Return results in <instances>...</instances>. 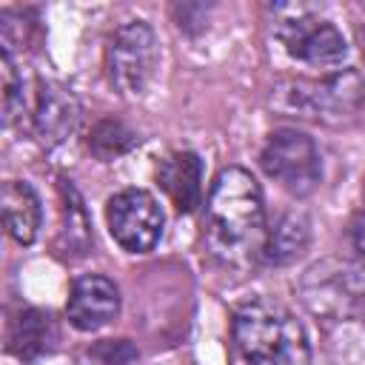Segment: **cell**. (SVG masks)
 <instances>
[{
  "label": "cell",
  "instance_id": "13",
  "mask_svg": "<svg viewBox=\"0 0 365 365\" xmlns=\"http://www.w3.org/2000/svg\"><path fill=\"white\" fill-rule=\"evenodd\" d=\"M3 222L14 242L31 245L37 240L43 208L37 191L23 180H9L3 185Z\"/></svg>",
  "mask_w": 365,
  "mask_h": 365
},
{
  "label": "cell",
  "instance_id": "6",
  "mask_svg": "<svg viewBox=\"0 0 365 365\" xmlns=\"http://www.w3.org/2000/svg\"><path fill=\"white\" fill-rule=\"evenodd\" d=\"M106 220L114 242L128 254H145L157 245L163 231V211L143 188H125L106 205Z\"/></svg>",
  "mask_w": 365,
  "mask_h": 365
},
{
  "label": "cell",
  "instance_id": "2",
  "mask_svg": "<svg viewBox=\"0 0 365 365\" xmlns=\"http://www.w3.org/2000/svg\"><path fill=\"white\" fill-rule=\"evenodd\" d=\"M231 331L248 365H311V345L302 322L274 299L240 305Z\"/></svg>",
  "mask_w": 365,
  "mask_h": 365
},
{
  "label": "cell",
  "instance_id": "19",
  "mask_svg": "<svg viewBox=\"0 0 365 365\" xmlns=\"http://www.w3.org/2000/svg\"><path fill=\"white\" fill-rule=\"evenodd\" d=\"M356 43H359V54H362V63H365V23L356 29Z\"/></svg>",
  "mask_w": 365,
  "mask_h": 365
},
{
  "label": "cell",
  "instance_id": "18",
  "mask_svg": "<svg viewBox=\"0 0 365 365\" xmlns=\"http://www.w3.org/2000/svg\"><path fill=\"white\" fill-rule=\"evenodd\" d=\"M351 242H354V248L365 257V191H362V208L354 214V220H351Z\"/></svg>",
  "mask_w": 365,
  "mask_h": 365
},
{
  "label": "cell",
  "instance_id": "8",
  "mask_svg": "<svg viewBox=\"0 0 365 365\" xmlns=\"http://www.w3.org/2000/svg\"><path fill=\"white\" fill-rule=\"evenodd\" d=\"M277 37L291 57L311 66H336L348 54V46L339 29L314 14H297L291 20H282L277 29Z\"/></svg>",
  "mask_w": 365,
  "mask_h": 365
},
{
  "label": "cell",
  "instance_id": "1",
  "mask_svg": "<svg viewBox=\"0 0 365 365\" xmlns=\"http://www.w3.org/2000/svg\"><path fill=\"white\" fill-rule=\"evenodd\" d=\"M205 248L222 262H242L262 251L265 208L251 171L228 165L217 174L205 202Z\"/></svg>",
  "mask_w": 365,
  "mask_h": 365
},
{
  "label": "cell",
  "instance_id": "15",
  "mask_svg": "<svg viewBox=\"0 0 365 365\" xmlns=\"http://www.w3.org/2000/svg\"><path fill=\"white\" fill-rule=\"evenodd\" d=\"M63 197H66V205H63V231H60V240H66L63 251H77L83 254L91 242V228H88V220H86V211H83V202L77 197V191L71 185H66L63 180Z\"/></svg>",
  "mask_w": 365,
  "mask_h": 365
},
{
  "label": "cell",
  "instance_id": "14",
  "mask_svg": "<svg viewBox=\"0 0 365 365\" xmlns=\"http://www.w3.org/2000/svg\"><path fill=\"white\" fill-rule=\"evenodd\" d=\"M311 240V222L305 214L299 211H288L282 214L271 231H265V242H262V259L271 265H288L297 257L305 254Z\"/></svg>",
  "mask_w": 365,
  "mask_h": 365
},
{
  "label": "cell",
  "instance_id": "4",
  "mask_svg": "<svg viewBox=\"0 0 365 365\" xmlns=\"http://www.w3.org/2000/svg\"><path fill=\"white\" fill-rule=\"evenodd\" d=\"M259 165L271 180H277L294 197H308L322 177L319 151L314 140L297 128L271 131L259 151Z\"/></svg>",
  "mask_w": 365,
  "mask_h": 365
},
{
  "label": "cell",
  "instance_id": "9",
  "mask_svg": "<svg viewBox=\"0 0 365 365\" xmlns=\"http://www.w3.org/2000/svg\"><path fill=\"white\" fill-rule=\"evenodd\" d=\"M80 120V103L71 88L57 80H37V91L31 100V128L43 148L60 145Z\"/></svg>",
  "mask_w": 365,
  "mask_h": 365
},
{
  "label": "cell",
  "instance_id": "7",
  "mask_svg": "<svg viewBox=\"0 0 365 365\" xmlns=\"http://www.w3.org/2000/svg\"><path fill=\"white\" fill-rule=\"evenodd\" d=\"M285 94L297 111L317 120H342L356 114L365 103V86L356 71L331 74L325 80H297Z\"/></svg>",
  "mask_w": 365,
  "mask_h": 365
},
{
  "label": "cell",
  "instance_id": "12",
  "mask_svg": "<svg viewBox=\"0 0 365 365\" xmlns=\"http://www.w3.org/2000/svg\"><path fill=\"white\" fill-rule=\"evenodd\" d=\"M157 182L177 211L188 214L202 200V163L194 151H174L157 165Z\"/></svg>",
  "mask_w": 365,
  "mask_h": 365
},
{
  "label": "cell",
  "instance_id": "10",
  "mask_svg": "<svg viewBox=\"0 0 365 365\" xmlns=\"http://www.w3.org/2000/svg\"><path fill=\"white\" fill-rule=\"evenodd\" d=\"M120 314V291L103 274H83L74 279L66 302V317L77 331H100Z\"/></svg>",
  "mask_w": 365,
  "mask_h": 365
},
{
  "label": "cell",
  "instance_id": "16",
  "mask_svg": "<svg viewBox=\"0 0 365 365\" xmlns=\"http://www.w3.org/2000/svg\"><path fill=\"white\" fill-rule=\"evenodd\" d=\"M131 145H134V134H131L123 123H117V120H103V123H97L94 131H91V137H88V148H91L100 160H111V157L128 151Z\"/></svg>",
  "mask_w": 365,
  "mask_h": 365
},
{
  "label": "cell",
  "instance_id": "17",
  "mask_svg": "<svg viewBox=\"0 0 365 365\" xmlns=\"http://www.w3.org/2000/svg\"><path fill=\"white\" fill-rule=\"evenodd\" d=\"M103 365H134L137 362V348L128 339H106L97 351Z\"/></svg>",
  "mask_w": 365,
  "mask_h": 365
},
{
  "label": "cell",
  "instance_id": "5",
  "mask_svg": "<svg viewBox=\"0 0 365 365\" xmlns=\"http://www.w3.org/2000/svg\"><path fill=\"white\" fill-rule=\"evenodd\" d=\"M302 297L317 314L365 322V259L314 265L302 279Z\"/></svg>",
  "mask_w": 365,
  "mask_h": 365
},
{
  "label": "cell",
  "instance_id": "3",
  "mask_svg": "<svg viewBox=\"0 0 365 365\" xmlns=\"http://www.w3.org/2000/svg\"><path fill=\"white\" fill-rule=\"evenodd\" d=\"M157 37L154 29L145 20H128L123 23L106 48V68L111 86L123 97H140L157 71Z\"/></svg>",
  "mask_w": 365,
  "mask_h": 365
},
{
  "label": "cell",
  "instance_id": "11",
  "mask_svg": "<svg viewBox=\"0 0 365 365\" xmlns=\"http://www.w3.org/2000/svg\"><path fill=\"white\" fill-rule=\"evenodd\" d=\"M57 342H60V328L48 311L26 308L9 322L6 348L20 362H34L40 356H48L57 348Z\"/></svg>",
  "mask_w": 365,
  "mask_h": 365
}]
</instances>
